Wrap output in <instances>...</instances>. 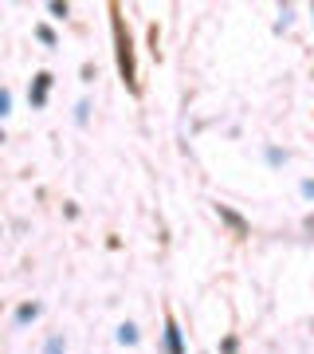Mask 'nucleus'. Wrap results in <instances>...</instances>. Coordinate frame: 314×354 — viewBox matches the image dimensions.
<instances>
[{
	"instance_id": "nucleus-4",
	"label": "nucleus",
	"mask_w": 314,
	"mask_h": 354,
	"mask_svg": "<svg viewBox=\"0 0 314 354\" xmlns=\"http://www.w3.org/2000/svg\"><path fill=\"white\" fill-rule=\"evenodd\" d=\"M36 315H39L36 304H20V307H16V323H32Z\"/></svg>"
},
{
	"instance_id": "nucleus-5",
	"label": "nucleus",
	"mask_w": 314,
	"mask_h": 354,
	"mask_svg": "<svg viewBox=\"0 0 314 354\" xmlns=\"http://www.w3.org/2000/svg\"><path fill=\"white\" fill-rule=\"evenodd\" d=\"M220 216H224V221H228L232 228H236V232H248V225H244V216H236L232 209H224V205H220Z\"/></svg>"
},
{
	"instance_id": "nucleus-8",
	"label": "nucleus",
	"mask_w": 314,
	"mask_h": 354,
	"mask_svg": "<svg viewBox=\"0 0 314 354\" xmlns=\"http://www.w3.org/2000/svg\"><path fill=\"white\" fill-rule=\"evenodd\" d=\"M36 36L43 39V44H48V48H51V44H55V32H51V28H43V24L36 28Z\"/></svg>"
},
{
	"instance_id": "nucleus-12",
	"label": "nucleus",
	"mask_w": 314,
	"mask_h": 354,
	"mask_svg": "<svg viewBox=\"0 0 314 354\" xmlns=\"http://www.w3.org/2000/svg\"><path fill=\"white\" fill-rule=\"evenodd\" d=\"M267 162L279 165V162H287V153H279V150H267Z\"/></svg>"
},
{
	"instance_id": "nucleus-6",
	"label": "nucleus",
	"mask_w": 314,
	"mask_h": 354,
	"mask_svg": "<svg viewBox=\"0 0 314 354\" xmlns=\"http://www.w3.org/2000/svg\"><path fill=\"white\" fill-rule=\"evenodd\" d=\"M118 342H126V346L138 342V327H134V323H122V327H118Z\"/></svg>"
},
{
	"instance_id": "nucleus-13",
	"label": "nucleus",
	"mask_w": 314,
	"mask_h": 354,
	"mask_svg": "<svg viewBox=\"0 0 314 354\" xmlns=\"http://www.w3.org/2000/svg\"><path fill=\"white\" fill-rule=\"evenodd\" d=\"M311 12H314V8H311Z\"/></svg>"
},
{
	"instance_id": "nucleus-7",
	"label": "nucleus",
	"mask_w": 314,
	"mask_h": 354,
	"mask_svg": "<svg viewBox=\"0 0 314 354\" xmlns=\"http://www.w3.org/2000/svg\"><path fill=\"white\" fill-rule=\"evenodd\" d=\"M43 354H63V339H59V335H51V339H48V346H43Z\"/></svg>"
},
{
	"instance_id": "nucleus-3",
	"label": "nucleus",
	"mask_w": 314,
	"mask_h": 354,
	"mask_svg": "<svg viewBox=\"0 0 314 354\" xmlns=\"http://www.w3.org/2000/svg\"><path fill=\"white\" fill-rule=\"evenodd\" d=\"M48 87H51V75L39 71L36 83H32V106H43V102H48Z\"/></svg>"
},
{
	"instance_id": "nucleus-9",
	"label": "nucleus",
	"mask_w": 314,
	"mask_h": 354,
	"mask_svg": "<svg viewBox=\"0 0 314 354\" xmlns=\"http://www.w3.org/2000/svg\"><path fill=\"white\" fill-rule=\"evenodd\" d=\"M299 193L306 197V201H314V181H302V185H299Z\"/></svg>"
},
{
	"instance_id": "nucleus-1",
	"label": "nucleus",
	"mask_w": 314,
	"mask_h": 354,
	"mask_svg": "<svg viewBox=\"0 0 314 354\" xmlns=\"http://www.w3.org/2000/svg\"><path fill=\"white\" fill-rule=\"evenodd\" d=\"M114 48H118V71H122V83L130 91H138V67H134V44H130V32L122 28V16H114Z\"/></svg>"
},
{
	"instance_id": "nucleus-11",
	"label": "nucleus",
	"mask_w": 314,
	"mask_h": 354,
	"mask_svg": "<svg viewBox=\"0 0 314 354\" xmlns=\"http://www.w3.org/2000/svg\"><path fill=\"white\" fill-rule=\"evenodd\" d=\"M87 111H90L87 102H79V106H75V122H87Z\"/></svg>"
},
{
	"instance_id": "nucleus-2",
	"label": "nucleus",
	"mask_w": 314,
	"mask_h": 354,
	"mask_svg": "<svg viewBox=\"0 0 314 354\" xmlns=\"http://www.w3.org/2000/svg\"><path fill=\"white\" fill-rule=\"evenodd\" d=\"M165 351L169 354H185V339H181L177 319H165Z\"/></svg>"
},
{
	"instance_id": "nucleus-10",
	"label": "nucleus",
	"mask_w": 314,
	"mask_h": 354,
	"mask_svg": "<svg viewBox=\"0 0 314 354\" xmlns=\"http://www.w3.org/2000/svg\"><path fill=\"white\" fill-rule=\"evenodd\" d=\"M8 106H12V99H8V91H0V118L8 114Z\"/></svg>"
}]
</instances>
